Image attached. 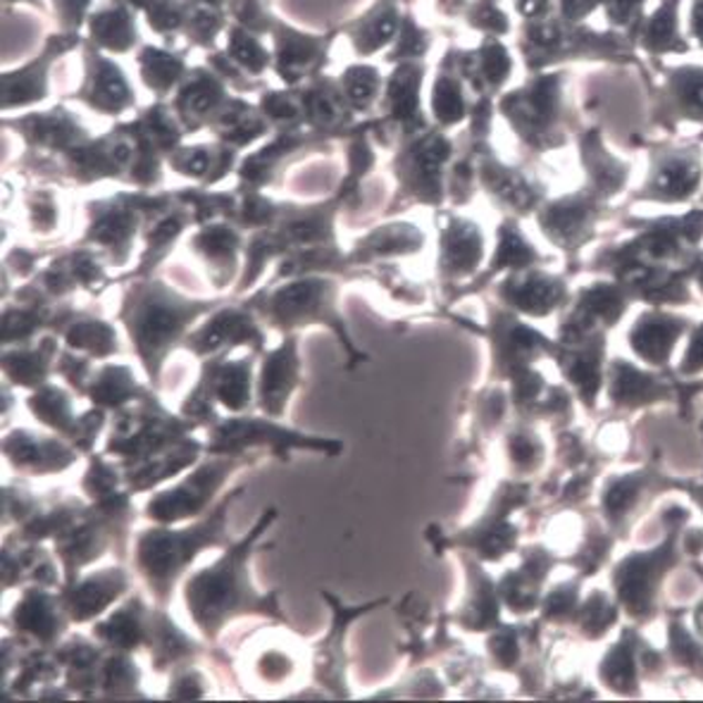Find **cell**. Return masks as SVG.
<instances>
[{"mask_svg": "<svg viewBox=\"0 0 703 703\" xmlns=\"http://www.w3.org/2000/svg\"><path fill=\"white\" fill-rule=\"evenodd\" d=\"M275 508L265 510L256 527L246 535V539L234 541L229 549L225 546V554L213 566L196 572L186 582V608H189L198 630L208 639L220 634L229 620L246 613H258L287 622L285 613L277 606V593H270V597L258 593L251 585V572H248V562L254 558L256 544L275 520Z\"/></svg>", "mask_w": 703, "mask_h": 703, "instance_id": "cell-1", "label": "cell"}, {"mask_svg": "<svg viewBox=\"0 0 703 703\" xmlns=\"http://www.w3.org/2000/svg\"><path fill=\"white\" fill-rule=\"evenodd\" d=\"M241 489L227 494L208 518L198 520L186 529H151L138 537L136 544V566L146 577L153 597L165 603L175 587L177 577L198 556V551L210 546H231L227 537V513L234 498Z\"/></svg>", "mask_w": 703, "mask_h": 703, "instance_id": "cell-2", "label": "cell"}, {"mask_svg": "<svg viewBox=\"0 0 703 703\" xmlns=\"http://www.w3.org/2000/svg\"><path fill=\"white\" fill-rule=\"evenodd\" d=\"M206 310H213V306L179 299L163 285L136 291L132 301H127L122 310V320L127 322L130 337L134 339L141 361L146 363L153 380H158L167 349H172V343L189 330V324Z\"/></svg>", "mask_w": 703, "mask_h": 703, "instance_id": "cell-3", "label": "cell"}, {"mask_svg": "<svg viewBox=\"0 0 703 703\" xmlns=\"http://www.w3.org/2000/svg\"><path fill=\"white\" fill-rule=\"evenodd\" d=\"M237 467L234 458L213 461L208 465L198 467L175 489H169L161 496H155L148 504V518L158 523H179L184 518H198L213 502V494L223 487V479Z\"/></svg>", "mask_w": 703, "mask_h": 703, "instance_id": "cell-4", "label": "cell"}, {"mask_svg": "<svg viewBox=\"0 0 703 703\" xmlns=\"http://www.w3.org/2000/svg\"><path fill=\"white\" fill-rule=\"evenodd\" d=\"M324 281H306L281 289L270 306V318L279 327H308L310 322H327L339 332L343 347L353 355L351 339L343 332V322L334 308V289Z\"/></svg>", "mask_w": 703, "mask_h": 703, "instance_id": "cell-5", "label": "cell"}, {"mask_svg": "<svg viewBox=\"0 0 703 703\" xmlns=\"http://www.w3.org/2000/svg\"><path fill=\"white\" fill-rule=\"evenodd\" d=\"M529 41L544 55H589L608 60H632L630 43L620 41V37H599L591 31L577 29L575 22H539L529 31Z\"/></svg>", "mask_w": 703, "mask_h": 703, "instance_id": "cell-6", "label": "cell"}, {"mask_svg": "<svg viewBox=\"0 0 703 703\" xmlns=\"http://www.w3.org/2000/svg\"><path fill=\"white\" fill-rule=\"evenodd\" d=\"M268 444L272 448H287V446H308L320 448L324 453H337L339 444L334 442H316L310 436H301L281 430L272 420H254V417H229L217 422L213 427V444L210 451H234L241 446H258Z\"/></svg>", "mask_w": 703, "mask_h": 703, "instance_id": "cell-7", "label": "cell"}, {"mask_svg": "<svg viewBox=\"0 0 703 703\" xmlns=\"http://www.w3.org/2000/svg\"><path fill=\"white\" fill-rule=\"evenodd\" d=\"M324 599L332 603L334 608V624L330 634L324 637V642H320L318 651H316V675L322 684H330V690H334V696H347V690H343V637H347V628L358 618L365 616L372 608H380L386 603V599L380 601H370L365 606H355V608H347L343 603H339L334 597L324 591Z\"/></svg>", "mask_w": 703, "mask_h": 703, "instance_id": "cell-8", "label": "cell"}, {"mask_svg": "<svg viewBox=\"0 0 703 703\" xmlns=\"http://www.w3.org/2000/svg\"><path fill=\"white\" fill-rule=\"evenodd\" d=\"M701 182V163L696 151H668L653 158L647 196L659 200L690 198Z\"/></svg>", "mask_w": 703, "mask_h": 703, "instance_id": "cell-9", "label": "cell"}, {"mask_svg": "<svg viewBox=\"0 0 703 703\" xmlns=\"http://www.w3.org/2000/svg\"><path fill=\"white\" fill-rule=\"evenodd\" d=\"M506 111L529 138L533 134L537 138L549 136L560 111V76H546L525 96L520 93V96L506 101Z\"/></svg>", "mask_w": 703, "mask_h": 703, "instance_id": "cell-10", "label": "cell"}, {"mask_svg": "<svg viewBox=\"0 0 703 703\" xmlns=\"http://www.w3.org/2000/svg\"><path fill=\"white\" fill-rule=\"evenodd\" d=\"M299 349H296V339H291L285 347L272 351L268 361L262 363L260 372V409L270 413L272 417H279L287 411V401L291 392L299 384Z\"/></svg>", "mask_w": 703, "mask_h": 703, "instance_id": "cell-11", "label": "cell"}, {"mask_svg": "<svg viewBox=\"0 0 703 703\" xmlns=\"http://www.w3.org/2000/svg\"><path fill=\"white\" fill-rule=\"evenodd\" d=\"M597 220V198L589 196H572L562 198L544 215V227L554 241L562 246H580Z\"/></svg>", "mask_w": 703, "mask_h": 703, "instance_id": "cell-12", "label": "cell"}, {"mask_svg": "<svg viewBox=\"0 0 703 703\" xmlns=\"http://www.w3.org/2000/svg\"><path fill=\"white\" fill-rule=\"evenodd\" d=\"M124 589H127V575L122 570H101L76 585L72 593L62 597V601H65V611L72 620L84 622L103 613L105 606L115 601Z\"/></svg>", "mask_w": 703, "mask_h": 703, "instance_id": "cell-13", "label": "cell"}, {"mask_svg": "<svg viewBox=\"0 0 703 703\" xmlns=\"http://www.w3.org/2000/svg\"><path fill=\"white\" fill-rule=\"evenodd\" d=\"M680 0H661L659 10L651 18H642L632 29L630 37L642 45L651 55L663 53H684L690 45L680 34V20H678Z\"/></svg>", "mask_w": 703, "mask_h": 703, "instance_id": "cell-14", "label": "cell"}, {"mask_svg": "<svg viewBox=\"0 0 703 703\" xmlns=\"http://www.w3.org/2000/svg\"><path fill=\"white\" fill-rule=\"evenodd\" d=\"M659 115L703 122V68H678L668 74Z\"/></svg>", "mask_w": 703, "mask_h": 703, "instance_id": "cell-15", "label": "cell"}, {"mask_svg": "<svg viewBox=\"0 0 703 703\" xmlns=\"http://www.w3.org/2000/svg\"><path fill=\"white\" fill-rule=\"evenodd\" d=\"M6 446H14V451L6 448V453L14 465L29 473L62 471V467H68L76 458L74 453L62 444L49 442L45 436H34L29 432L14 434V440H8Z\"/></svg>", "mask_w": 703, "mask_h": 703, "instance_id": "cell-16", "label": "cell"}, {"mask_svg": "<svg viewBox=\"0 0 703 703\" xmlns=\"http://www.w3.org/2000/svg\"><path fill=\"white\" fill-rule=\"evenodd\" d=\"M244 339L262 341L258 327L251 322V318L244 316V312L239 310H223L217 312L210 322H206V327H200L194 337L186 339V347H192L198 355H206L227 347V341H244Z\"/></svg>", "mask_w": 703, "mask_h": 703, "instance_id": "cell-17", "label": "cell"}, {"mask_svg": "<svg viewBox=\"0 0 703 703\" xmlns=\"http://www.w3.org/2000/svg\"><path fill=\"white\" fill-rule=\"evenodd\" d=\"M582 153H585V165L589 169V177L597 194H618L624 179H628V165L613 158V155L603 148V141L597 130L585 134Z\"/></svg>", "mask_w": 703, "mask_h": 703, "instance_id": "cell-18", "label": "cell"}, {"mask_svg": "<svg viewBox=\"0 0 703 703\" xmlns=\"http://www.w3.org/2000/svg\"><path fill=\"white\" fill-rule=\"evenodd\" d=\"M682 332V322L670 320L663 316H649L637 324V330L632 332V347L634 351L647 358V361L661 365L670 349H673V341Z\"/></svg>", "mask_w": 703, "mask_h": 703, "instance_id": "cell-19", "label": "cell"}, {"mask_svg": "<svg viewBox=\"0 0 703 703\" xmlns=\"http://www.w3.org/2000/svg\"><path fill=\"white\" fill-rule=\"evenodd\" d=\"M482 254V239L479 231L473 225L456 223L446 234L444 241V265L453 275L471 272Z\"/></svg>", "mask_w": 703, "mask_h": 703, "instance_id": "cell-20", "label": "cell"}, {"mask_svg": "<svg viewBox=\"0 0 703 703\" xmlns=\"http://www.w3.org/2000/svg\"><path fill=\"white\" fill-rule=\"evenodd\" d=\"M53 599L45 597L39 589L29 591L20 603V611L14 608V618H20V630L37 634L39 639H53L62 630L60 613L53 611Z\"/></svg>", "mask_w": 703, "mask_h": 703, "instance_id": "cell-21", "label": "cell"}, {"mask_svg": "<svg viewBox=\"0 0 703 703\" xmlns=\"http://www.w3.org/2000/svg\"><path fill=\"white\" fill-rule=\"evenodd\" d=\"M560 299H562L560 281L537 272L513 289L510 303H515L527 312H535V316H546V312L556 308Z\"/></svg>", "mask_w": 703, "mask_h": 703, "instance_id": "cell-22", "label": "cell"}, {"mask_svg": "<svg viewBox=\"0 0 703 703\" xmlns=\"http://www.w3.org/2000/svg\"><path fill=\"white\" fill-rule=\"evenodd\" d=\"M248 374H251V365L246 361L227 365L220 372H210L208 392H213V396L229 411H244L248 405Z\"/></svg>", "mask_w": 703, "mask_h": 703, "instance_id": "cell-23", "label": "cell"}, {"mask_svg": "<svg viewBox=\"0 0 703 703\" xmlns=\"http://www.w3.org/2000/svg\"><path fill=\"white\" fill-rule=\"evenodd\" d=\"M434 111L444 122H456L463 115V99L458 86L451 80H442L434 91Z\"/></svg>", "mask_w": 703, "mask_h": 703, "instance_id": "cell-24", "label": "cell"}, {"mask_svg": "<svg viewBox=\"0 0 703 703\" xmlns=\"http://www.w3.org/2000/svg\"><path fill=\"white\" fill-rule=\"evenodd\" d=\"M606 18L611 20L616 27H634L639 20L644 18L642 8L644 0H603Z\"/></svg>", "mask_w": 703, "mask_h": 703, "instance_id": "cell-25", "label": "cell"}, {"mask_svg": "<svg viewBox=\"0 0 703 703\" xmlns=\"http://www.w3.org/2000/svg\"><path fill=\"white\" fill-rule=\"evenodd\" d=\"M533 260H535V251H529V246L518 237V231H504L496 265H525Z\"/></svg>", "mask_w": 703, "mask_h": 703, "instance_id": "cell-26", "label": "cell"}, {"mask_svg": "<svg viewBox=\"0 0 703 703\" xmlns=\"http://www.w3.org/2000/svg\"><path fill=\"white\" fill-rule=\"evenodd\" d=\"M234 53H237V58H239L241 62H246V65L251 68V70H260L262 62H265V58H262L258 45H256L254 41L241 39V37L237 39V43H234Z\"/></svg>", "mask_w": 703, "mask_h": 703, "instance_id": "cell-27", "label": "cell"}, {"mask_svg": "<svg viewBox=\"0 0 703 703\" xmlns=\"http://www.w3.org/2000/svg\"><path fill=\"white\" fill-rule=\"evenodd\" d=\"M101 93L105 99H111L113 103H122L124 99H127V89H124L122 80L113 72H105L101 76Z\"/></svg>", "mask_w": 703, "mask_h": 703, "instance_id": "cell-28", "label": "cell"}, {"mask_svg": "<svg viewBox=\"0 0 703 703\" xmlns=\"http://www.w3.org/2000/svg\"><path fill=\"white\" fill-rule=\"evenodd\" d=\"M701 368H703V327L699 330L696 339L692 341V349H690V353H686V358H684L682 370L694 372V370H701Z\"/></svg>", "mask_w": 703, "mask_h": 703, "instance_id": "cell-29", "label": "cell"}, {"mask_svg": "<svg viewBox=\"0 0 703 703\" xmlns=\"http://www.w3.org/2000/svg\"><path fill=\"white\" fill-rule=\"evenodd\" d=\"M372 91H374V80H372L370 72H363L361 76H355L353 84H351V96L358 103H365L372 96Z\"/></svg>", "mask_w": 703, "mask_h": 703, "instance_id": "cell-30", "label": "cell"}, {"mask_svg": "<svg viewBox=\"0 0 703 703\" xmlns=\"http://www.w3.org/2000/svg\"><path fill=\"white\" fill-rule=\"evenodd\" d=\"M690 31L696 43L703 49V0H694L690 12Z\"/></svg>", "mask_w": 703, "mask_h": 703, "instance_id": "cell-31", "label": "cell"}, {"mask_svg": "<svg viewBox=\"0 0 703 703\" xmlns=\"http://www.w3.org/2000/svg\"><path fill=\"white\" fill-rule=\"evenodd\" d=\"M210 103H213V96H210V89L206 84L192 89V93H189V107H192V111H206Z\"/></svg>", "mask_w": 703, "mask_h": 703, "instance_id": "cell-32", "label": "cell"}, {"mask_svg": "<svg viewBox=\"0 0 703 703\" xmlns=\"http://www.w3.org/2000/svg\"><path fill=\"white\" fill-rule=\"evenodd\" d=\"M394 31H396V20H394V18H384V20L378 22V27H374L372 41H374V43H382V41H386V39H392Z\"/></svg>", "mask_w": 703, "mask_h": 703, "instance_id": "cell-33", "label": "cell"}, {"mask_svg": "<svg viewBox=\"0 0 703 703\" xmlns=\"http://www.w3.org/2000/svg\"><path fill=\"white\" fill-rule=\"evenodd\" d=\"M186 167H189L194 175H200V172H206L208 167V158L203 153H192L189 158H186Z\"/></svg>", "mask_w": 703, "mask_h": 703, "instance_id": "cell-34", "label": "cell"}, {"mask_svg": "<svg viewBox=\"0 0 703 703\" xmlns=\"http://www.w3.org/2000/svg\"><path fill=\"white\" fill-rule=\"evenodd\" d=\"M699 281H701V289H703V262H701V268H699Z\"/></svg>", "mask_w": 703, "mask_h": 703, "instance_id": "cell-35", "label": "cell"}]
</instances>
